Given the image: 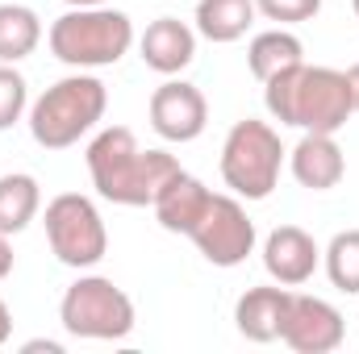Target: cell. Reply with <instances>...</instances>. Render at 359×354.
I'll list each match as a JSON object with an SVG mask.
<instances>
[{
	"label": "cell",
	"instance_id": "2e32d148",
	"mask_svg": "<svg viewBox=\"0 0 359 354\" xmlns=\"http://www.w3.org/2000/svg\"><path fill=\"white\" fill-rule=\"evenodd\" d=\"M255 0H201L196 4V34L226 46L247 38V29L255 25Z\"/></svg>",
	"mask_w": 359,
	"mask_h": 354
},
{
	"label": "cell",
	"instance_id": "5b68a950",
	"mask_svg": "<svg viewBox=\"0 0 359 354\" xmlns=\"http://www.w3.org/2000/svg\"><path fill=\"white\" fill-rule=\"evenodd\" d=\"M280 167H284V146L280 134L271 129L268 121H238L226 134L222 146V179L234 196L243 200H268L280 183Z\"/></svg>",
	"mask_w": 359,
	"mask_h": 354
},
{
	"label": "cell",
	"instance_id": "cb8c5ba5",
	"mask_svg": "<svg viewBox=\"0 0 359 354\" xmlns=\"http://www.w3.org/2000/svg\"><path fill=\"white\" fill-rule=\"evenodd\" d=\"M8 334H13V313H8V304L0 300V346L8 342Z\"/></svg>",
	"mask_w": 359,
	"mask_h": 354
},
{
	"label": "cell",
	"instance_id": "30bf717a",
	"mask_svg": "<svg viewBox=\"0 0 359 354\" xmlns=\"http://www.w3.org/2000/svg\"><path fill=\"white\" fill-rule=\"evenodd\" d=\"M151 129L163 142H196L209 125V104L205 92L188 80H168L151 96Z\"/></svg>",
	"mask_w": 359,
	"mask_h": 354
},
{
	"label": "cell",
	"instance_id": "ac0fdd59",
	"mask_svg": "<svg viewBox=\"0 0 359 354\" xmlns=\"http://www.w3.org/2000/svg\"><path fill=\"white\" fill-rule=\"evenodd\" d=\"M42 208V187L38 179L25 171H8L0 176V234H21Z\"/></svg>",
	"mask_w": 359,
	"mask_h": 354
},
{
	"label": "cell",
	"instance_id": "d4e9b609",
	"mask_svg": "<svg viewBox=\"0 0 359 354\" xmlns=\"http://www.w3.org/2000/svg\"><path fill=\"white\" fill-rule=\"evenodd\" d=\"M347 84H351V104H355V113H359V63L347 67Z\"/></svg>",
	"mask_w": 359,
	"mask_h": 354
},
{
	"label": "cell",
	"instance_id": "83f0119b",
	"mask_svg": "<svg viewBox=\"0 0 359 354\" xmlns=\"http://www.w3.org/2000/svg\"><path fill=\"white\" fill-rule=\"evenodd\" d=\"M351 8H355V17H359V0H351Z\"/></svg>",
	"mask_w": 359,
	"mask_h": 354
},
{
	"label": "cell",
	"instance_id": "8fae6325",
	"mask_svg": "<svg viewBox=\"0 0 359 354\" xmlns=\"http://www.w3.org/2000/svg\"><path fill=\"white\" fill-rule=\"evenodd\" d=\"M318 263H322V250H318L313 234H305L301 225H276L268 234V242H264V267L284 288L309 283Z\"/></svg>",
	"mask_w": 359,
	"mask_h": 354
},
{
	"label": "cell",
	"instance_id": "7c38bea8",
	"mask_svg": "<svg viewBox=\"0 0 359 354\" xmlns=\"http://www.w3.org/2000/svg\"><path fill=\"white\" fill-rule=\"evenodd\" d=\"M288 167L301 187L309 192H330L347 176V155L334 142V134H305L292 150H288Z\"/></svg>",
	"mask_w": 359,
	"mask_h": 354
},
{
	"label": "cell",
	"instance_id": "3957f363",
	"mask_svg": "<svg viewBox=\"0 0 359 354\" xmlns=\"http://www.w3.org/2000/svg\"><path fill=\"white\" fill-rule=\"evenodd\" d=\"M50 55L76 71H92V67H113L130 55L134 46V21L121 8L96 4V8H72L63 13L50 34Z\"/></svg>",
	"mask_w": 359,
	"mask_h": 354
},
{
	"label": "cell",
	"instance_id": "277c9868",
	"mask_svg": "<svg viewBox=\"0 0 359 354\" xmlns=\"http://www.w3.org/2000/svg\"><path fill=\"white\" fill-rule=\"evenodd\" d=\"M104 104H109L104 84L88 71H76L50 84L29 104V134L42 150H67L104 117Z\"/></svg>",
	"mask_w": 359,
	"mask_h": 354
},
{
	"label": "cell",
	"instance_id": "ffe728a7",
	"mask_svg": "<svg viewBox=\"0 0 359 354\" xmlns=\"http://www.w3.org/2000/svg\"><path fill=\"white\" fill-rule=\"evenodd\" d=\"M322 263H326V275L339 292L347 296H359V229H343L330 238V246L322 250Z\"/></svg>",
	"mask_w": 359,
	"mask_h": 354
},
{
	"label": "cell",
	"instance_id": "7402d4cb",
	"mask_svg": "<svg viewBox=\"0 0 359 354\" xmlns=\"http://www.w3.org/2000/svg\"><path fill=\"white\" fill-rule=\"evenodd\" d=\"M255 8H259L268 21L301 25V21H313V17L322 13V0H255Z\"/></svg>",
	"mask_w": 359,
	"mask_h": 354
},
{
	"label": "cell",
	"instance_id": "603a6c76",
	"mask_svg": "<svg viewBox=\"0 0 359 354\" xmlns=\"http://www.w3.org/2000/svg\"><path fill=\"white\" fill-rule=\"evenodd\" d=\"M13 275V242H8V234H0V279H8Z\"/></svg>",
	"mask_w": 359,
	"mask_h": 354
},
{
	"label": "cell",
	"instance_id": "9a60e30c",
	"mask_svg": "<svg viewBox=\"0 0 359 354\" xmlns=\"http://www.w3.org/2000/svg\"><path fill=\"white\" fill-rule=\"evenodd\" d=\"M209 187L201 183L196 176H188V171H180L163 183V192L155 196V217H159V225L168 229V234H192V225L201 221V213H205V204H209Z\"/></svg>",
	"mask_w": 359,
	"mask_h": 354
},
{
	"label": "cell",
	"instance_id": "6da1fadb",
	"mask_svg": "<svg viewBox=\"0 0 359 354\" xmlns=\"http://www.w3.org/2000/svg\"><path fill=\"white\" fill-rule=\"evenodd\" d=\"M184 167L176 163V155L168 150H142L134 129L126 125H109L88 142V176L92 187L126 208H142L155 204V196L163 192V183L180 176Z\"/></svg>",
	"mask_w": 359,
	"mask_h": 354
},
{
	"label": "cell",
	"instance_id": "e0dca14e",
	"mask_svg": "<svg viewBox=\"0 0 359 354\" xmlns=\"http://www.w3.org/2000/svg\"><path fill=\"white\" fill-rule=\"evenodd\" d=\"M247 63H251V76H255L259 84H268L271 76H280V71L305 63V46H301V38L288 34V29H264V34L251 38Z\"/></svg>",
	"mask_w": 359,
	"mask_h": 354
},
{
	"label": "cell",
	"instance_id": "7a4b0ae2",
	"mask_svg": "<svg viewBox=\"0 0 359 354\" xmlns=\"http://www.w3.org/2000/svg\"><path fill=\"white\" fill-rule=\"evenodd\" d=\"M264 104L280 125H297L305 134H339L355 113L347 71L297 63L264 84Z\"/></svg>",
	"mask_w": 359,
	"mask_h": 354
},
{
	"label": "cell",
	"instance_id": "4fadbf2b",
	"mask_svg": "<svg viewBox=\"0 0 359 354\" xmlns=\"http://www.w3.org/2000/svg\"><path fill=\"white\" fill-rule=\"evenodd\" d=\"M292 292L284 283H268V288H247L234 304V325L247 342H276L288 317Z\"/></svg>",
	"mask_w": 359,
	"mask_h": 354
},
{
	"label": "cell",
	"instance_id": "9c48e42d",
	"mask_svg": "<svg viewBox=\"0 0 359 354\" xmlns=\"http://www.w3.org/2000/svg\"><path fill=\"white\" fill-rule=\"evenodd\" d=\"M343 338H347V325H343V313L330 300L292 292V304H288V317H284V330H280L284 346H292L297 354H330L343 346Z\"/></svg>",
	"mask_w": 359,
	"mask_h": 354
},
{
	"label": "cell",
	"instance_id": "ba28073f",
	"mask_svg": "<svg viewBox=\"0 0 359 354\" xmlns=\"http://www.w3.org/2000/svg\"><path fill=\"white\" fill-rule=\"evenodd\" d=\"M188 238L213 267H238L247 263V255H255V221L234 196H209Z\"/></svg>",
	"mask_w": 359,
	"mask_h": 354
},
{
	"label": "cell",
	"instance_id": "52a82bcc",
	"mask_svg": "<svg viewBox=\"0 0 359 354\" xmlns=\"http://www.w3.org/2000/svg\"><path fill=\"white\" fill-rule=\"evenodd\" d=\"M46 242L55 250V259L63 267L88 271L109 255V234H104V217L80 192H63L46 204Z\"/></svg>",
	"mask_w": 359,
	"mask_h": 354
},
{
	"label": "cell",
	"instance_id": "d6986e66",
	"mask_svg": "<svg viewBox=\"0 0 359 354\" xmlns=\"http://www.w3.org/2000/svg\"><path fill=\"white\" fill-rule=\"evenodd\" d=\"M42 21L29 4H0V63H21L38 50Z\"/></svg>",
	"mask_w": 359,
	"mask_h": 354
},
{
	"label": "cell",
	"instance_id": "484cf974",
	"mask_svg": "<svg viewBox=\"0 0 359 354\" xmlns=\"http://www.w3.org/2000/svg\"><path fill=\"white\" fill-rule=\"evenodd\" d=\"M34 351H46V354H63V346H59V342H25V354H34Z\"/></svg>",
	"mask_w": 359,
	"mask_h": 354
},
{
	"label": "cell",
	"instance_id": "44dd1931",
	"mask_svg": "<svg viewBox=\"0 0 359 354\" xmlns=\"http://www.w3.org/2000/svg\"><path fill=\"white\" fill-rule=\"evenodd\" d=\"M25 104H29V84H25V76H21L13 63H0V134L21 121Z\"/></svg>",
	"mask_w": 359,
	"mask_h": 354
},
{
	"label": "cell",
	"instance_id": "5bb4252c",
	"mask_svg": "<svg viewBox=\"0 0 359 354\" xmlns=\"http://www.w3.org/2000/svg\"><path fill=\"white\" fill-rule=\"evenodd\" d=\"M142 63L159 76H180L192 59H196V34L180 21V17H159L147 25V34L138 38Z\"/></svg>",
	"mask_w": 359,
	"mask_h": 354
},
{
	"label": "cell",
	"instance_id": "8992f818",
	"mask_svg": "<svg viewBox=\"0 0 359 354\" xmlns=\"http://www.w3.org/2000/svg\"><path fill=\"white\" fill-rule=\"evenodd\" d=\"M59 321L72 338L121 342L134 330V300L104 275H80L59 300Z\"/></svg>",
	"mask_w": 359,
	"mask_h": 354
},
{
	"label": "cell",
	"instance_id": "4316f807",
	"mask_svg": "<svg viewBox=\"0 0 359 354\" xmlns=\"http://www.w3.org/2000/svg\"><path fill=\"white\" fill-rule=\"evenodd\" d=\"M63 4H72V8H96V4H104V0H63Z\"/></svg>",
	"mask_w": 359,
	"mask_h": 354
}]
</instances>
